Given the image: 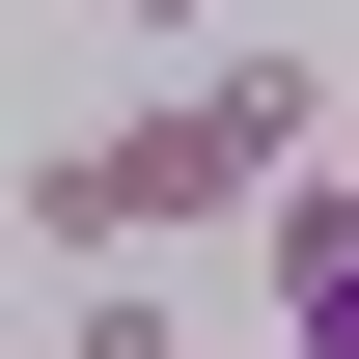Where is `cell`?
<instances>
[{
  "instance_id": "1",
  "label": "cell",
  "mask_w": 359,
  "mask_h": 359,
  "mask_svg": "<svg viewBox=\"0 0 359 359\" xmlns=\"http://www.w3.org/2000/svg\"><path fill=\"white\" fill-rule=\"evenodd\" d=\"M304 166H332V83H304V55H194L166 111H111V138L28 166V249H55V276H83V249H222V222H276Z\"/></svg>"
},
{
  "instance_id": "2",
  "label": "cell",
  "mask_w": 359,
  "mask_h": 359,
  "mask_svg": "<svg viewBox=\"0 0 359 359\" xmlns=\"http://www.w3.org/2000/svg\"><path fill=\"white\" fill-rule=\"evenodd\" d=\"M249 304H276V359H359V166H304L249 222Z\"/></svg>"
},
{
  "instance_id": "3",
  "label": "cell",
  "mask_w": 359,
  "mask_h": 359,
  "mask_svg": "<svg viewBox=\"0 0 359 359\" xmlns=\"http://www.w3.org/2000/svg\"><path fill=\"white\" fill-rule=\"evenodd\" d=\"M55 359H194V304H166L138 249H83V276H55Z\"/></svg>"
},
{
  "instance_id": "4",
  "label": "cell",
  "mask_w": 359,
  "mask_h": 359,
  "mask_svg": "<svg viewBox=\"0 0 359 359\" xmlns=\"http://www.w3.org/2000/svg\"><path fill=\"white\" fill-rule=\"evenodd\" d=\"M111 28H166V55H194V28H222V0H111Z\"/></svg>"
},
{
  "instance_id": "5",
  "label": "cell",
  "mask_w": 359,
  "mask_h": 359,
  "mask_svg": "<svg viewBox=\"0 0 359 359\" xmlns=\"http://www.w3.org/2000/svg\"><path fill=\"white\" fill-rule=\"evenodd\" d=\"M332 166H359V111H332Z\"/></svg>"
}]
</instances>
